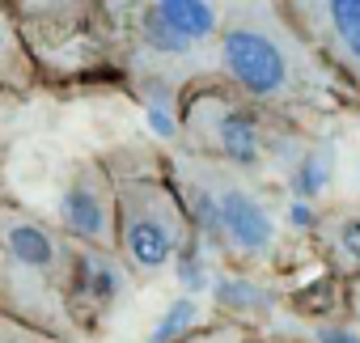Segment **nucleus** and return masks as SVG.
<instances>
[{
  "instance_id": "1",
  "label": "nucleus",
  "mask_w": 360,
  "mask_h": 343,
  "mask_svg": "<svg viewBox=\"0 0 360 343\" xmlns=\"http://www.w3.org/2000/svg\"><path fill=\"white\" fill-rule=\"evenodd\" d=\"M212 77L297 131H314L356 106L352 89L305 43L280 0H225Z\"/></svg>"
},
{
  "instance_id": "2",
  "label": "nucleus",
  "mask_w": 360,
  "mask_h": 343,
  "mask_svg": "<svg viewBox=\"0 0 360 343\" xmlns=\"http://www.w3.org/2000/svg\"><path fill=\"white\" fill-rule=\"evenodd\" d=\"M110 77L144 102L178 106L195 81L212 77L225 0H98Z\"/></svg>"
},
{
  "instance_id": "3",
  "label": "nucleus",
  "mask_w": 360,
  "mask_h": 343,
  "mask_svg": "<svg viewBox=\"0 0 360 343\" xmlns=\"http://www.w3.org/2000/svg\"><path fill=\"white\" fill-rule=\"evenodd\" d=\"M169 187L178 191L191 221V233L238 271H280L288 259V229L267 179L250 169L208 161L169 144L157 153Z\"/></svg>"
},
{
  "instance_id": "4",
  "label": "nucleus",
  "mask_w": 360,
  "mask_h": 343,
  "mask_svg": "<svg viewBox=\"0 0 360 343\" xmlns=\"http://www.w3.org/2000/svg\"><path fill=\"white\" fill-rule=\"evenodd\" d=\"M72 238L18 204H0V313L60 343L81 330L68 313Z\"/></svg>"
},
{
  "instance_id": "5",
  "label": "nucleus",
  "mask_w": 360,
  "mask_h": 343,
  "mask_svg": "<svg viewBox=\"0 0 360 343\" xmlns=\"http://www.w3.org/2000/svg\"><path fill=\"white\" fill-rule=\"evenodd\" d=\"M174 127L187 153H200L208 161H225L238 169H250L259 179H271L280 169H288L297 144L305 131L292 123L267 115L263 106L246 102L217 77L195 81L174 106Z\"/></svg>"
},
{
  "instance_id": "6",
  "label": "nucleus",
  "mask_w": 360,
  "mask_h": 343,
  "mask_svg": "<svg viewBox=\"0 0 360 343\" xmlns=\"http://www.w3.org/2000/svg\"><path fill=\"white\" fill-rule=\"evenodd\" d=\"M106 169L115 183V254L136 284H157L178 267L195 238L187 208L169 187L161 157L136 161L127 153H110Z\"/></svg>"
},
{
  "instance_id": "7",
  "label": "nucleus",
  "mask_w": 360,
  "mask_h": 343,
  "mask_svg": "<svg viewBox=\"0 0 360 343\" xmlns=\"http://www.w3.org/2000/svg\"><path fill=\"white\" fill-rule=\"evenodd\" d=\"M43 85L110 72L98 0H5Z\"/></svg>"
},
{
  "instance_id": "8",
  "label": "nucleus",
  "mask_w": 360,
  "mask_h": 343,
  "mask_svg": "<svg viewBox=\"0 0 360 343\" xmlns=\"http://www.w3.org/2000/svg\"><path fill=\"white\" fill-rule=\"evenodd\" d=\"M280 5L360 102V0H280Z\"/></svg>"
},
{
  "instance_id": "9",
  "label": "nucleus",
  "mask_w": 360,
  "mask_h": 343,
  "mask_svg": "<svg viewBox=\"0 0 360 343\" xmlns=\"http://www.w3.org/2000/svg\"><path fill=\"white\" fill-rule=\"evenodd\" d=\"M56 225L81 246L115 250V183L106 157H85L68 169L56 204Z\"/></svg>"
},
{
  "instance_id": "10",
  "label": "nucleus",
  "mask_w": 360,
  "mask_h": 343,
  "mask_svg": "<svg viewBox=\"0 0 360 343\" xmlns=\"http://www.w3.org/2000/svg\"><path fill=\"white\" fill-rule=\"evenodd\" d=\"M136 280L127 276V267L119 263L115 250H98V246H81L72 242V267H68V313L81 330V339L89 330H98L119 301L127 297Z\"/></svg>"
},
{
  "instance_id": "11",
  "label": "nucleus",
  "mask_w": 360,
  "mask_h": 343,
  "mask_svg": "<svg viewBox=\"0 0 360 343\" xmlns=\"http://www.w3.org/2000/svg\"><path fill=\"white\" fill-rule=\"evenodd\" d=\"M314 250L330 276L360 280V208H335L314 229Z\"/></svg>"
},
{
  "instance_id": "12",
  "label": "nucleus",
  "mask_w": 360,
  "mask_h": 343,
  "mask_svg": "<svg viewBox=\"0 0 360 343\" xmlns=\"http://www.w3.org/2000/svg\"><path fill=\"white\" fill-rule=\"evenodd\" d=\"M43 85L30 51L22 47V34L9 18V5L0 0V93H9V98H26Z\"/></svg>"
},
{
  "instance_id": "13",
  "label": "nucleus",
  "mask_w": 360,
  "mask_h": 343,
  "mask_svg": "<svg viewBox=\"0 0 360 343\" xmlns=\"http://www.w3.org/2000/svg\"><path fill=\"white\" fill-rule=\"evenodd\" d=\"M255 335L242 326V322H208V326H195L187 335H178L174 343H250Z\"/></svg>"
},
{
  "instance_id": "14",
  "label": "nucleus",
  "mask_w": 360,
  "mask_h": 343,
  "mask_svg": "<svg viewBox=\"0 0 360 343\" xmlns=\"http://www.w3.org/2000/svg\"><path fill=\"white\" fill-rule=\"evenodd\" d=\"M0 343H60V339H47V335H39V330H30V326L0 313Z\"/></svg>"
},
{
  "instance_id": "15",
  "label": "nucleus",
  "mask_w": 360,
  "mask_h": 343,
  "mask_svg": "<svg viewBox=\"0 0 360 343\" xmlns=\"http://www.w3.org/2000/svg\"><path fill=\"white\" fill-rule=\"evenodd\" d=\"M347 297H352V309L360 318V280H347Z\"/></svg>"
},
{
  "instance_id": "16",
  "label": "nucleus",
  "mask_w": 360,
  "mask_h": 343,
  "mask_svg": "<svg viewBox=\"0 0 360 343\" xmlns=\"http://www.w3.org/2000/svg\"><path fill=\"white\" fill-rule=\"evenodd\" d=\"M250 343H284V339H259V335H255V339H250Z\"/></svg>"
}]
</instances>
